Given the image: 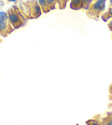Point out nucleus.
<instances>
[{"label":"nucleus","mask_w":112,"mask_h":125,"mask_svg":"<svg viewBox=\"0 0 112 125\" xmlns=\"http://www.w3.org/2000/svg\"><path fill=\"white\" fill-rule=\"evenodd\" d=\"M108 28L111 31H112V18L111 19V20L108 24Z\"/></svg>","instance_id":"13"},{"label":"nucleus","mask_w":112,"mask_h":125,"mask_svg":"<svg viewBox=\"0 0 112 125\" xmlns=\"http://www.w3.org/2000/svg\"><path fill=\"white\" fill-rule=\"evenodd\" d=\"M46 1L51 10H54L56 8V4H58V1L59 0H46Z\"/></svg>","instance_id":"9"},{"label":"nucleus","mask_w":112,"mask_h":125,"mask_svg":"<svg viewBox=\"0 0 112 125\" xmlns=\"http://www.w3.org/2000/svg\"><path fill=\"white\" fill-rule=\"evenodd\" d=\"M76 125H79V124H77Z\"/></svg>","instance_id":"17"},{"label":"nucleus","mask_w":112,"mask_h":125,"mask_svg":"<svg viewBox=\"0 0 112 125\" xmlns=\"http://www.w3.org/2000/svg\"><path fill=\"white\" fill-rule=\"evenodd\" d=\"M70 7L73 10H79L82 9L81 0H70Z\"/></svg>","instance_id":"6"},{"label":"nucleus","mask_w":112,"mask_h":125,"mask_svg":"<svg viewBox=\"0 0 112 125\" xmlns=\"http://www.w3.org/2000/svg\"><path fill=\"white\" fill-rule=\"evenodd\" d=\"M28 6L30 15L33 18L39 17L41 14V8L37 0H31L25 2Z\"/></svg>","instance_id":"3"},{"label":"nucleus","mask_w":112,"mask_h":125,"mask_svg":"<svg viewBox=\"0 0 112 125\" xmlns=\"http://www.w3.org/2000/svg\"><path fill=\"white\" fill-rule=\"evenodd\" d=\"M101 18L105 22L108 21V20L112 18V0H110L108 10L101 15Z\"/></svg>","instance_id":"5"},{"label":"nucleus","mask_w":112,"mask_h":125,"mask_svg":"<svg viewBox=\"0 0 112 125\" xmlns=\"http://www.w3.org/2000/svg\"><path fill=\"white\" fill-rule=\"evenodd\" d=\"M69 0H59L58 1V4L59 6L60 9H64L66 7V4Z\"/></svg>","instance_id":"11"},{"label":"nucleus","mask_w":112,"mask_h":125,"mask_svg":"<svg viewBox=\"0 0 112 125\" xmlns=\"http://www.w3.org/2000/svg\"><path fill=\"white\" fill-rule=\"evenodd\" d=\"M107 116L111 117V119H112V112H108L107 113Z\"/></svg>","instance_id":"14"},{"label":"nucleus","mask_w":112,"mask_h":125,"mask_svg":"<svg viewBox=\"0 0 112 125\" xmlns=\"http://www.w3.org/2000/svg\"><path fill=\"white\" fill-rule=\"evenodd\" d=\"M106 0H95L88 10L86 14L89 18L98 20L100 17L105 12Z\"/></svg>","instance_id":"1"},{"label":"nucleus","mask_w":112,"mask_h":125,"mask_svg":"<svg viewBox=\"0 0 112 125\" xmlns=\"http://www.w3.org/2000/svg\"><path fill=\"white\" fill-rule=\"evenodd\" d=\"M37 2L44 13H47L51 10L50 7L48 5L46 0H37Z\"/></svg>","instance_id":"7"},{"label":"nucleus","mask_w":112,"mask_h":125,"mask_svg":"<svg viewBox=\"0 0 112 125\" xmlns=\"http://www.w3.org/2000/svg\"><path fill=\"white\" fill-rule=\"evenodd\" d=\"M17 1V0H8V2H15Z\"/></svg>","instance_id":"15"},{"label":"nucleus","mask_w":112,"mask_h":125,"mask_svg":"<svg viewBox=\"0 0 112 125\" xmlns=\"http://www.w3.org/2000/svg\"><path fill=\"white\" fill-rule=\"evenodd\" d=\"M82 1V10L84 11H86L88 10L90 6L91 5V4L93 3L95 0H81Z\"/></svg>","instance_id":"8"},{"label":"nucleus","mask_w":112,"mask_h":125,"mask_svg":"<svg viewBox=\"0 0 112 125\" xmlns=\"http://www.w3.org/2000/svg\"><path fill=\"white\" fill-rule=\"evenodd\" d=\"M87 125H101L97 120L94 119H90L86 121Z\"/></svg>","instance_id":"10"},{"label":"nucleus","mask_w":112,"mask_h":125,"mask_svg":"<svg viewBox=\"0 0 112 125\" xmlns=\"http://www.w3.org/2000/svg\"><path fill=\"white\" fill-rule=\"evenodd\" d=\"M14 30L8 19L3 20L0 19V36L7 37Z\"/></svg>","instance_id":"4"},{"label":"nucleus","mask_w":112,"mask_h":125,"mask_svg":"<svg viewBox=\"0 0 112 125\" xmlns=\"http://www.w3.org/2000/svg\"><path fill=\"white\" fill-rule=\"evenodd\" d=\"M8 21L14 29H18L25 23V19L15 6H13L8 10L7 12Z\"/></svg>","instance_id":"2"},{"label":"nucleus","mask_w":112,"mask_h":125,"mask_svg":"<svg viewBox=\"0 0 112 125\" xmlns=\"http://www.w3.org/2000/svg\"></svg>","instance_id":"18"},{"label":"nucleus","mask_w":112,"mask_h":125,"mask_svg":"<svg viewBox=\"0 0 112 125\" xmlns=\"http://www.w3.org/2000/svg\"><path fill=\"white\" fill-rule=\"evenodd\" d=\"M2 41V40H1V39H0V42H1Z\"/></svg>","instance_id":"16"},{"label":"nucleus","mask_w":112,"mask_h":125,"mask_svg":"<svg viewBox=\"0 0 112 125\" xmlns=\"http://www.w3.org/2000/svg\"><path fill=\"white\" fill-rule=\"evenodd\" d=\"M104 124L106 125H112V119L108 116H107L103 119Z\"/></svg>","instance_id":"12"}]
</instances>
